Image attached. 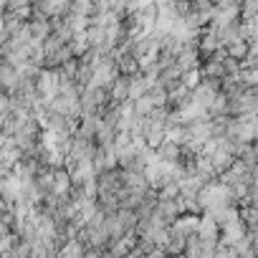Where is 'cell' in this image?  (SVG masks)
<instances>
[{"label":"cell","mask_w":258,"mask_h":258,"mask_svg":"<svg viewBox=\"0 0 258 258\" xmlns=\"http://www.w3.org/2000/svg\"><path fill=\"white\" fill-rule=\"evenodd\" d=\"M220 180L233 190V195L238 198V203H245V198L250 195V187H253V167H248L245 162H235L228 172L220 175Z\"/></svg>","instance_id":"cell-1"},{"label":"cell","mask_w":258,"mask_h":258,"mask_svg":"<svg viewBox=\"0 0 258 258\" xmlns=\"http://www.w3.org/2000/svg\"><path fill=\"white\" fill-rule=\"evenodd\" d=\"M111 104H114L111 89H101V86H86V89H81L84 116H104Z\"/></svg>","instance_id":"cell-2"},{"label":"cell","mask_w":258,"mask_h":258,"mask_svg":"<svg viewBox=\"0 0 258 258\" xmlns=\"http://www.w3.org/2000/svg\"><path fill=\"white\" fill-rule=\"evenodd\" d=\"M220 91H223V81L210 79V76H200V81L192 86V101L208 111V109H210V104L218 99V94H220Z\"/></svg>","instance_id":"cell-3"},{"label":"cell","mask_w":258,"mask_h":258,"mask_svg":"<svg viewBox=\"0 0 258 258\" xmlns=\"http://www.w3.org/2000/svg\"><path fill=\"white\" fill-rule=\"evenodd\" d=\"M155 152H157L160 160H165V162H170V165H180L182 157H185V147H182L180 142H175V140H162V142L155 147Z\"/></svg>","instance_id":"cell-4"},{"label":"cell","mask_w":258,"mask_h":258,"mask_svg":"<svg viewBox=\"0 0 258 258\" xmlns=\"http://www.w3.org/2000/svg\"><path fill=\"white\" fill-rule=\"evenodd\" d=\"M215 250H218L215 243H208V240H203V238L195 233V235H190V240H187L185 255H187V258H213Z\"/></svg>","instance_id":"cell-5"},{"label":"cell","mask_w":258,"mask_h":258,"mask_svg":"<svg viewBox=\"0 0 258 258\" xmlns=\"http://www.w3.org/2000/svg\"><path fill=\"white\" fill-rule=\"evenodd\" d=\"M258 18V0H243L240 3V21H255Z\"/></svg>","instance_id":"cell-6"},{"label":"cell","mask_w":258,"mask_h":258,"mask_svg":"<svg viewBox=\"0 0 258 258\" xmlns=\"http://www.w3.org/2000/svg\"><path fill=\"white\" fill-rule=\"evenodd\" d=\"M213 258H238V253H235V248H230V245H225V243H220Z\"/></svg>","instance_id":"cell-7"},{"label":"cell","mask_w":258,"mask_h":258,"mask_svg":"<svg viewBox=\"0 0 258 258\" xmlns=\"http://www.w3.org/2000/svg\"><path fill=\"white\" fill-rule=\"evenodd\" d=\"M170 258H187L185 253H175V255H170Z\"/></svg>","instance_id":"cell-8"}]
</instances>
